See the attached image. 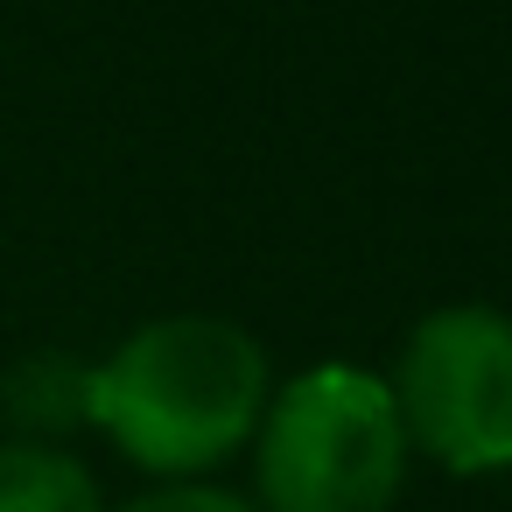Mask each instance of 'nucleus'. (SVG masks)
Here are the masks:
<instances>
[{
	"instance_id": "nucleus-2",
	"label": "nucleus",
	"mask_w": 512,
	"mask_h": 512,
	"mask_svg": "<svg viewBox=\"0 0 512 512\" xmlns=\"http://www.w3.org/2000/svg\"><path fill=\"white\" fill-rule=\"evenodd\" d=\"M407 477V428L386 379L351 365L302 372L260 421L267 512H386Z\"/></svg>"
},
{
	"instance_id": "nucleus-5",
	"label": "nucleus",
	"mask_w": 512,
	"mask_h": 512,
	"mask_svg": "<svg viewBox=\"0 0 512 512\" xmlns=\"http://www.w3.org/2000/svg\"><path fill=\"white\" fill-rule=\"evenodd\" d=\"M0 512H106V505L78 456L50 442H8L0 449Z\"/></svg>"
},
{
	"instance_id": "nucleus-6",
	"label": "nucleus",
	"mask_w": 512,
	"mask_h": 512,
	"mask_svg": "<svg viewBox=\"0 0 512 512\" xmlns=\"http://www.w3.org/2000/svg\"><path fill=\"white\" fill-rule=\"evenodd\" d=\"M127 512H260V505H246L239 491H211V484H169V491L134 498Z\"/></svg>"
},
{
	"instance_id": "nucleus-3",
	"label": "nucleus",
	"mask_w": 512,
	"mask_h": 512,
	"mask_svg": "<svg viewBox=\"0 0 512 512\" xmlns=\"http://www.w3.org/2000/svg\"><path fill=\"white\" fill-rule=\"evenodd\" d=\"M386 393L400 407L407 449L463 477L505 470L512 463V316L484 302L421 316Z\"/></svg>"
},
{
	"instance_id": "nucleus-1",
	"label": "nucleus",
	"mask_w": 512,
	"mask_h": 512,
	"mask_svg": "<svg viewBox=\"0 0 512 512\" xmlns=\"http://www.w3.org/2000/svg\"><path fill=\"white\" fill-rule=\"evenodd\" d=\"M267 407V358L218 316H162L92 365V421L155 477L225 463Z\"/></svg>"
},
{
	"instance_id": "nucleus-4",
	"label": "nucleus",
	"mask_w": 512,
	"mask_h": 512,
	"mask_svg": "<svg viewBox=\"0 0 512 512\" xmlns=\"http://www.w3.org/2000/svg\"><path fill=\"white\" fill-rule=\"evenodd\" d=\"M0 414L29 435H64L78 421H92V365L64 358V351H36L0 379Z\"/></svg>"
}]
</instances>
